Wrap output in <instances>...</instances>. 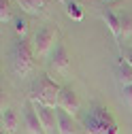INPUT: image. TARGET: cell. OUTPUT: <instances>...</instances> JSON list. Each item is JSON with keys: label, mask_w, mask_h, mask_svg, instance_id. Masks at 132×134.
Returning a JSON list of instances; mask_svg holds the SVG:
<instances>
[{"label": "cell", "mask_w": 132, "mask_h": 134, "mask_svg": "<svg viewBox=\"0 0 132 134\" xmlns=\"http://www.w3.org/2000/svg\"><path fill=\"white\" fill-rule=\"evenodd\" d=\"M122 96H124V100H126V104H130V107H132V85L122 87Z\"/></svg>", "instance_id": "obj_16"}, {"label": "cell", "mask_w": 132, "mask_h": 134, "mask_svg": "<svg viewBox=\"0 0 132 134\" xmlns=\"http://www.w3.org/2000/svg\"><path fill=\"white\" fill-rule=\"evenodd\" d=\"M34 49H32L24 38L15 43L13 51H11V68L19 79L28 77L32 70H34Z\"/></svg>", "instance_id": "obj_3"}, {"label": "cell", "mask_w": 132, "mask_h": 134, "mask_svg": "<svg viewBox=\"0 0 132 134\" xmlns=\"http://www.w3.org/2000/svg\"><path fill=\"white\" fill-rule=\"evenodd\" d=\"M15 2H17L21 7V11H26L28 15H38V13H43L47 9L49 0H15Z\"/></svg>", "instance_id": "obj_12"}, {"label": "cell", "mask_w": 132, "mask_h": 134, "mask_svg": "<svg viewBox=\"0 0 132 134\" xmlns=\"http://www.w3.org/2000/svg\"><path fill=\"white\" fill-rule=\"evenodd\" d=\"M19 128V117L13 109H4L2 111V130L7 132H17Z\"/></svg>", "instance_id": "obj_13"}, {"label": "cell", "mask_w": 132, "mask_h": 134, "mask_svg": "<svg viewBox=\"0 0 132 134\" xmlns=\"http://www.w3.org/2000/svg\"><path fill=\"white\" fill-rule=\"evenodd\" d=\"M58 134H77L75 117L62 109H58Z\"/></svg>", "instance_id": "obj_9"}, {"label": "cell", "mask_w": 132, "mask_h": 134, "mask_svg": "<svg viewBox=\"0 0 132 134\" xmlns=\"http://www.w3.org/2000/svg\"><path fill=\"white\" fill-rule=\"evenodd\" d=\"M11 19V9H9V0H0V21L7 24Z\"/></svg>", "instance_id": "obj_14"}, {"label": "cell", "mask_w": 132, "mask_h": 134, "mask_svg": "<svg viewBox=\"0 0 132 134\" xmlns=\"http://www.w3.org/2000/svg\"><path fill=\"white\" fill-rule=\"evenodd\" d=\"M49 68L60 72V75H66L70 68V55H68V49H66L62 43L56 45V49L51 51V58H49Z\"/></svg>", "instance_id": "obj_5"}, {"label": "cell", "mask_w": 132, "mask_h": 134, "mask_svg": "<svg viewBox=\"0 0 132 134\" xmlns=\"http://www.w3.org/2000/svg\"><path fill=\"white\" fill-rule=\"evenodd\" d=\"M24 124L28 128V134H47L43 130V124L38 119V113H36V107L32 100H28V102L24 104Z\"/></svg>", "instance_id": "obj_8"}, {"label": "cell", "mask_w": 132, "mask_h": 134, "mask_svg": "<svg viewBox=\"0 0 132 134\" xmlns=\"http://www.w3.org/2000/svg\"><path fill=\"white\" fill-rule=\"evenodd\" d=\"M58 45V30L51 26V24H45L36 30L34 34V45H32V49H34V55L36 58H45L49 51H53Z\"/></svg>", "instance_id": "obj_4"}, {"label": "cell", "mask_w": 132, "mask_h": 134, "mask_svg": "<svg viewBox=\"0 0 132 134\" xmlns=\"http://www.w3.org/2000/svg\"><path fill=\"white\" fill-rule=\"evenodd\" d=\"M85 132L87 134H117V124L104 107H92L85 115Z\"/></svg>", "instance_id": "obj_2"}, {"label": "cell", "mask_w": 132, "mask_h": 134, "mask_svg": "<svg viewBox=\"0 0 132 134\" xmlns=\"http://www.w3.org/2000/svg\"><path fill=\"white\" fill-rule=\"evenodd\" d=\"M115 77H117V83H119L122 87L132 85V66L124 58H119L117 64H115Z\"/></svg>", "instance_id": "obj_10"}, {"label": "cell", "mask_w": 132, "mask_h": 134, "mask_svg": "<svg viewBox=\"0 0 132 134\" xmlns=\"http://www.w3.org/2000/svg\"><path fill=\"white\" fill-rule=\"evenodd\" d=\"M15 30H17L19 34H26V30H28V24H26V21H24V19L19 17L17 21H15Z\"/></svg>", "instance_id": "obj_17"}, {"label": "cell", "mask_w": 132, "mask_h": 134, "mask_svg": "<svg viewBox=\"0 0 132 134\" xmlns=\"http://www.w3.org/2000/svg\"><path fill=\"white\" fill-rule=\"evenodd\" d=\"M58 109L70 113L73 117H77L79 109H81V102H79V96L73 87H62L60 90V98H58Z\"/></svg>", "instance_id": "obj_6"}, {"label": "cell", "mask_w": 132, "mask_h": 134, "mask_svg": "<svg viewBox=\"0 0 132 134\" xmlns=\"http://www.w3.org/2000/svg\"><path fill=\"white\" fill-rule=\"evenodd\" d=\"M130 34H132V19L128 17V15H124V17H122V36L126 38Z\"/></svg>", "instance_id": "obj_15"}, {"label": "cell", "mask_w": 132, "mask_h": 134, "mask_svg": "<svg viewBox=\"0 0 132 134\" xmlns=\"http://www.w3.org/2000/svg\"><path fill=\"white\" fill-rule=\"evenodd\" d=\"M102 19H104V24L109 26V30L113 32V36L115 38H122V17H119V15H115L111 9H107L104 13H102Z\"/></svg>", "instance_id": "obj_11"}, {"label": "cell", "mask_w": 132, "mask_h": 134, "mask_svg": "<svg viewBox=\"0 0 132 134\" xmlns=\"http://www.w3.org/2000/svg\"><path fill=\"white\" fill-rule=\"evenodd\" d=\"M60 85L49 77V75H38L32 81L30 87V100L36 104H45V107H53L58 109V98H60Z\"/></svg>", "instance_id": "obj_1"}, {"label": "cell", "mask_w": 132, "mask_h": 134, "mask_svg": "<svg viewBox=\"0 0 132 134\" xmlns=\"http://www.w3.org/2000/svg\"><path fill=\"white\" fill-rule=\"evenodd\" d=\"M122 58L132 66V47H126V49H122Z\"/></svg>", "instance_id": "obj_18"}, {"label": "cell", "mask_w": 132, "mask_h": 134, "mask_svg": "<svg viewBox=\"0 0 132 134\" xmlns=\"http://www.w3.org/2000/svg\"><path fill=\"white\" fill-rule=\"evenodd\" d=\"M68 13H70V15H75V17H81V13L77 11V4H73V2L68 4Z\"/></svg>", "instance_id": "obj_19"}, {"label": "cell", "mask_w": 132, "mask_h": 134, "mask_svg": "<svg viewBox=\"0 0 132 134\" xmlns=\"http://www.w3.org/2000/svg\"><path fill=\"white\" fill-rule=\"evenodd\" d=\"M36 113H38V119L43 124V130L47 134H58V109L53 107H45V104H36Z\"/></svg>", "instance_id": "obj_7"}]
</instances>
